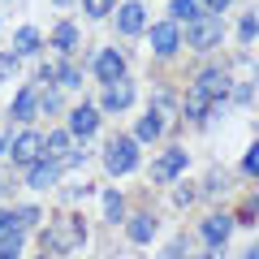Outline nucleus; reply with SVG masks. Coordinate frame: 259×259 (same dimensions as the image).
<instances>
[{
	"label": "nucleus",
	"mask_w": 259,
	"mask_h": 259,
	"mask_svg": "<svg viewBox=\"0 0 259 259\" xmlns=\"http://www.w3.org/2000/svg\"><path fill=\"white\" fill-rule=\"evenodd\" d=\"M160 130H164V121H160L156 112H147V117L134 121V143H156V139H160Z\"/></svg>",
	"instance_id": "6ab92c4d"
},
{
	"label": "nucleus",
	"mask_w": 259,
	"mask_h": 259,
	"mask_svg": "<svg viewBox=\"0 0 259 259\" xmlns=\"http://www.w3.org/2000/svg\"><path fill=\"white\" fill-rule=\"evenodd\" d=\"M104 168H108L112 177H125L139 168V143L134 139H112L108 151H104Z\"/></svg>",
	"instance_id": "7ed1b4c3"
},
{
	"label": "nucleus",
	"mask_w": 259,
	"mask_h": 259,
	"mask_svg": "<svg viewBox=\"0 0 259 259\" xmlns=\"http://www.w3.org/2000/svg\"><path fill=\"white\" fill-rule=\"evenodd\" d=\"M65 104H61V91H52V87H44L39 91V112H61Z\"/></svg>",
	"instance_id": "393cba45"
},
{
	"label": "nucleus",
	"mask_w": 259,
	"mask_h": 259,
	"mask_svg": "<svg viewBox=\"0 0 259 259\" xmlns=\"http://www.w3.org/2000/svg\"><path fill=\"white\" fill-rule=\"evenodd\" d=\"M117 26H121V35H139V30L147 26L143 0H125V5H117Z\"/></svg>",
	"instance_id": "9d476101"
},
{
	"label": "nucleus",
	"mask_w": 259,
	"mask_h": 259,
	"mask_svg": "<svg viewBox=\"0 0 259 259\" xmlns=\"http://www.w3.org/2000/svg\"><path fill=\"white\" fill-rule=\"evenodd\" d=\"M82 238H87V229H82L78 216H56V221L44 229V246L52 250V255H69V250H78Z\"/></svg>",
	"instance_id": "f257e3e1"
},
{
	"label": "nucleus",
	"mask_w": 259,
	"mask_h": 259,
	"mask_svg": "<svg viewBox=\"0 0 259 259\" xmlns=\"http://www.w3.org/2000/svg\"><path fill=\"white\" fill-rule=\"evenodd\" d=\"M9 229V212H5V207H0V233Z\"/></svg>",
	"instance_id": "e433bc0d"
},
{
	"label": "nucleus",
	"mask_w": 259,
	"mask_h": 259,
	"mask_svg": "<svg viewBox=\"0 0 259 259\" xmlns=\"http://www.w3.org/2000/svg\"><path fill=\"white\" fill-rule=\"evenodd\" d=\"M95 130H100V108H95V104H78V108L69 112V134H74V139H87Z\"/></svg>",
	"instance_id": "9b49d317"
},
{
	"label": "nucleus",
	"mask_w": 259,
	"mask_h": 259,
	"mask_svg": "<svg viewBox=\"0 0 259 259\" xmlns=\"http://www.w3.org/2000/svg\"><path fill=\"white\" fill-rule=\"evenodd\" d=\"M56 177H61V164H56V160H48V156L39 160V164L26 168V186H35V190H48Z\"/></svg>",
	"instance_id": "f8f14e48"
},
{
	"label": "nucleus",
	"mask_w": 259,
	"mask_h": 259,
	"mask_svg": "<svg viewBox=\"0 0 259 259\" xmlns=\"http://www.w3.org/2000/svg\"><path fill=\"white\" fill-rule=\"evenodd\" d=\"M194 87H199V91H203V95H207L212 104H221L225 95L233 91V78L225 74V69H203V74L194 78Z\"/></svg>",
	"instance_id": "6e6552de"
},
{
	"label": "nucleus",
	"mask_w": 259,
	"mask_h": 259,
	"mask_svg": "<svg viewBox=\"0 0 259 259\" xmlns=\"http://www.w3.org/2000/svg\"><path fill=\"white\" fill-rule=\"evenodd\" d=\"M199 259H221V255H216V250H207V255H199Z\"/></svg>",
	"instance_id": "58836bf2"
},
{
	"label": "nucleus",
	"mask_w": 259,
	"mask_h": 259,
	"mask_svg": "<svg viewBox=\"0 0 259 259\" xmlns=\"http://www.w3.org/2000/svg\"><path fill=\"white\" fill-rule=\"evenodd\" d=\"M13 69H18V56H13V52H0V78L13 74Z\"/></svg>",
	"instance_id": "72a5a7b5"
},
{
	"label": "nucleus",
	"mask_w": 259,
	"mask_h": 259,
	"mask_svg": "<svg viewBox=\"0 0 259 259\" xmlns=\"http://www.w3.org/2000/svg\"><path fill=\"white\" fill-rule=\"evenodd\" d=\"M56 5H61V9H65V5H74V0H56Z\"/></svg>",
	"instance_id": "ea45409f"
},
{
	"label": "nucleus",
	"mask_w": 259,
	"mask_h": 259,
	"mask_svg": "<svg viewBox=\"0 0 259 259\" xmlns=\"http://www.w3.org/2000/svg\"><path fill=\"white\" fill-rule=\"evenodd\" d=\"M238 221H259V199H255V194H250V199H246V203H242V212H238Z\"/></svg>",
	"instance_id": "2f4dec72"
},
{
	"label": "nucleus",
	"mask_w": 259,
	"mask_h": 259,
	"mask_svg": "<svg viewBox=\"0 0 259 259\" xmlns=\"http://www.w3.org/2000/svg\"><path fill=\"white\" fill-rule=\"evenodd\" d=\"M134 82L130 78H117V82H108L104 87V95H100V112H125L130 104H134Z\"/></svg>",
	"instance_id": "39448f33"
},
{
	"label": "nucleus",
	"mask_w": 259,
	"mask_h": 259,
	"mask_svg": "<svg viewBox=\"0 0 259 259\" xmlns=\"http://www.w3.org/2000/svg\"><path fill=\"white\" fill-rule=\"evenodd\" d=\"M82 9H87V18H108L117 9V0H82Z\"/></svg>",
	"instance_id": "bb28decb"
},
{
	"label": "nucleus",
	"mask_w": 259,
	"mask_h": 259,
	"mask_svg": "<svg viewBox=\"0 0 259 259\" xmlns=\"http://www.w3.org/2000/svg\"><path fill=\"white\" fill-rule=\"evenodd\" d=\"M238 35H242V39H246V44H250V39L259 35V18H250V13H246V18L238 22Z\"/></svg>",
	"instance_id": "7c9ffc66"
},
{
	"label": "nucleus",
	"mask_w": 259,
	"mask_h": 259,
	"mask_svg": "<svg viewBox=\"0 0 259 259\" xmlns=\"http://www.w3.org/2000/svg\"><path fill=\"white\" fill-rule=\"evenodd\" d=\"M69 151H74V134H69V130H52V134L44 139V156L56 160V164H61Z\"/></svg>",
	"instance_id": "2eb2a0df"
},
{
	"label": "nucleus",
	"mask_w": 259,
	"mask_h": 259,
	"mask_svg": "<svg viewBox=\"0 0 259 259\" xmlns=\"http://www.w3.org/2000/svg\"><path fill=\"white\" fill-rule=\"evenodd\" d=\"M13 121H30V117H39V87H22L18 91V100H13V112H9Z\"/></svg>",
	"instance_id": "4468645a"
},
{
	"label": "nucleus",
	"mask_w": 259,
	"mask_h": 259,
	"mask_svg": "<svg viewBox=\"0 0 259 259\" xmlns=\"http://www.w3.org/2000/svg\"><path fill=\"white\" fill-rule=\"evenodd\" d=\"M229 233H233V216L216 212V216H207V221H203V242H207V246H221Z\"/></svg>",
	"instance_id": "ddd939ff"
},
{
	"label": "nucleus",
	"mask_w": 259,
	"mask_h": 259,
	"mask_svg": "<svg viewBox=\"0 0 259 259\" xmlns=\"http://www.w3.org/2000/svg\"><path fill=\"white\" fill-rule=\"evenodd\" d=\"M22 242H26V238H22L18 229H5V233H0V259H18L22 255Z\"/></svg>",
	"instance_id": "5701e85b"
},
{
	"label": "nucleus",
	"mask_w": 259,
	"mask_h": 259,
	"mask_svg": "<svg viewBox=\"0 0 259 259\" xmlns=\"http://www.w3.org/2000/svg\"><path fill=\"white\" fill-rule=\"evenodd\" d=\"M194 18H199V0H173L168 5V22H186L190 26Z\"/></svg>",
	"instance_id": "412c9836"
},
{
	"label": "nucleus",
	"mask_w": 259,
	"mask_h": 259,
	"mask_svg": "<svg viewBox=\"0 0 259 259\" xmlns=\"http://www.w3.org/2000/svg\"><path fill=\"white\" fill-rule=\"evenodd\" d=\"M56 82H61V87H69V91H74V87L82 82V74H78L74 65H56Z\"/></svg>",
	"instance_id": "c85d7f7f"
},
{
	"label": "nucleus",
	"mask_w": 259,
	"mask_h": 259,
	"mask_svg": "<svg viewBox=\"0 0 259 259\" xmlns=\"http://www.w3.org/2000/svg\"><path fill=\"white\" fill-rule=\"evenodd\" d=\"M9 156H13V164H22V168L39 164V160H44V134H35V130H22L18 139L9 143Z\"/></svg>",
	"instance_id": "20e7f679"
},
{
	"label": "nucleus",
	"mask_w": 259,
	"mask_h": 259,
	"mask_svg": "<svg viewBox=\"0 0 259 259\" xmlns=\"http://www.w3.org/2000/svg\"><path fill=\"white\" fill-rule=\"evenodd\" d=\"M125 233H130V242H151L156 238V221H151L147 212H139V216H125Z\"/></svg>",
	"instance_id": "f3484780"
},
{
	"label": "nucleus",
	"mask_w": 259,
	"mask_h": 259,
	"mask_svg": "<svg viewBox=\"0 0 259 259\" xmlns=\"http://www.w3.org/2000/svg\"><path fill=\"white\" fill-rule=\"evenodd\" d=\"M203 190H207V194L229 190V173H225V168H212V173H207V182H203Z\"/></svg>",
	"instance_id": "a878e982"
},
{
	"label": "nucleus",
	"mask_w": 259,
	"mask_h": 259,
	"mask_svg": "<svg viewBox=\"0 0 259 259\" xmlns=\"http://www.w3.org/2000/svg\"><path fill=\"white\" fill-rule=\"evenodd\" d=\"M250 91H255V87H250V82H242V87H233V104H250Z\"/></svg>",
	"instance_id": "473e14b6"
},
{
	"label": "nucleus",
	"mask_w": 259,
	"mask_h": 259,
	"mask_svg": "<svg viewBox=\"0 0 259 259\" xmlns=\"http://www.w3.org/2000/svg\"><path fill=\"white\" fill-rule=\"evenodd\" d=\"M221 39H225V26H221V18H212V13H199V18L186 26V44H190L194 52H212Z\"/></svg>",
	"instance_id": "f03ea898"
},
{
	"label": "nucleus",
	"mask_w": 259,
	"mask_h": 259,
	"mask_svg": "<svg viewBox=\"0 0 259 259\" xmlns=\"http://www.w3.org/2000/svg\"><path fill=\"white\" fill-rule=\"evenodd\" d=\"M39 48H44V35H39L35 26H22L18 35H13V56H18V61L22 56H35Z\"/></svg>",
	"instance_id": "a211bd4d"
},
{
	"label": "nucleus",
	"mask_w": 259,
	"mask_h": 259,
	"mask_svg": "<svg viewBox=\"0 0 259 259\" xmlns=\"http://www.w3.org/2000/svg\"><path fill=\"white\" fill-rule=\"evenodd\" d=\"M5 147H9V143H5V139H0V151H5Z\"/></svg>",
	"instance_id": "a19ab883"
},
{
	"label": "nucleus",
	"mask_w": 259,
	"mask_h": 259,
	"mask_svg": "<svg viewBox=\"0 0 259 259\" xmlns=\"http://www.w3.org/2000/svg\"><path fill=\"white\" fill-rule=\"evenodd\" d=\"M242 173H246V177H259V139L250 143L246 156H242Z\"/></svg>",
	"instance_id": "cd10ccee"
},
{
	"label": "nucleus",
	"mask_w": 259,
	"mask_h": 259,
	"mask_svg": "<svg viewBox=\"0 0 259 259\" xmlns=\"http://www.w3.org/2000/svg\"><path fill=\"white\" fill-rule=\"evenodd\" d=\"M39 216H44V212H39V207H18V212H9V229H18V233H26L30 229V225H39Z\"/></svg>",
	"instance_id": "4be33fe9"
},
{
	"label": "nucleus",
	"mask_w": 259,
	"mask_h": 259,
	"mask_svg": "<svg viewBox=\"0 0 259 259\" xmlns=\"http://www.w3.org/2000/svg\"><path fill=\"white\" fill-rule=\"evenodd\" d=\"M186 255V242L177 238V242H168V250H164V259H182Z\"/></svg>",
	"instance_id": "c9c22d12"
},
{
	"label": "nucleus",
	"mask_w": 259,
	"mask_h": 259,
	"mask_svg": "<svg viewBox=\"0 0 259 259\" xmlns=\"http://www.w3.org/2000/svg\"><path fill=\"white\" fill-rule=\"evenodd\" d=\"M95 78H100L104 87L117 82V78H125V56L112 52V48H104V52H95Z\"/></svg>",
	"instance_id": "1a4fd4ad"
},
{
	"label": "nucleus",
	"mask_w": 259,
	"mask_h": 259,
	"mask_svg": "<svg viewBox=\"0 0 259 259\" xmlns=\"http://www.w3.org/2000/svg\"><path fill=\"white\" fill-rule=\"evenodd\" d=\"M104 216H108L112 225H117V221H125V199H121L117 190H108V194H104Z\"/></svg>",
	"instance_id": "b1692460"
},
{
	"label": "nucleus",
	"mask_w": 259,
	"mask_h": 259,
	"mask_svg": "<svg viewBox=\"0 0 259 259\" xmlns=\"http://www.w3.org/2000/svg\"><path fill=\"white\" fill-rule=\"evenodd\" d=\"M212 108H216V104L207 100L199 87H190V91H186V100H182V117H190V121H203Z\"/></svg>",
	"instance_id": "dca6fc26"
},
{
	"label": "nucleus",
	"mask_w": 259,
	"mask_h": 259,
	"mask_svg": "<svg viewBox=\"0 0 259 259\" xmlns=\"http://www.w3.org/2000/svg\"><path fill=\"white\" fill-rule=\"evenodd\" d=\"M78 44H82V39H78V26H74V22H61V26L52 30V48H56V52H74Z\"/></svg>",
	"instance_id": "aec40b11"
},
{
	"label": "nucleus",
	"mask_w": 259,
	"mask_h": 259,
	"mask_svg": "<svg viewBox=\"0 0 259 259\" xmlns=\"http://www.w3.org/2000/svg\"><path fill=\"white\" fill-rule=\"evenodd\" d=\"M173 112H177V104H173V95H164V91H160V95H156V117L164 121V117H173Z\"/></svg>",
	"instance_id": "c756f323"
},
{
	"label": "nucleus",
	"mask_w": 259,
	"mask_h": 259,
	"mask_svg": "<svg viewBox=\"0 0 259 259\" xmlns=\"http://www.w3.org/2000/svg\"><path fill=\"white\" fill-rule=\"evenodd\" d=\"M151 39V52L156 56H173L177 48H182V30H177V22H156V26L147 30Z\"/></svg>",
	"instance_id": "423d86ee"
},
{
	"label": "nucleus",
	"mask_w": 259,
	"mask_h": 259,
	"mask_svg": "<svg viewBox=\"0 0 259 259\" xmlns=\"http://www.w3.org/2000/svg\"><path fill=\"white\" fill-rule=\"evenodd\" d=\"M186 164H190V156H186L182 147H168L164 156L151 164V177H156V182H177V177L186 173Z\"/></svg>",
	"instance_id": "0eeeda50"
},
{
	"label": "nucleus",
	"mask_w": 259,
	"mask_h": 259,
	"mask_svg": "<svg viewBox=\"0 0 259 259\" xmlns=\"http://www.w3.org/2000/svg\"><path fill=\"white\" fill-rule=\"evenodd\" d=\"M229 5H233V0H203V9L212 13V18H221V13L229 9Z\"/></svg>",
	"instance_id": "f704fd0d"
},
{
	"label": "nucleus",
	"mask_w": 259,
	"mask_h": 259,
	"mask_svg": "<svg viewBox=\"0 0 259 259\" xmlns=\"http://www.w3.org/2000/svg\"><path fill=\"white\" fill-rule=\"evenodd\" d=\"M242 259H259V242H255V246H250V250H246V255H242Z\"/></svg>",
	"instance_id": "4c0bfd02"
}]
</instances>
